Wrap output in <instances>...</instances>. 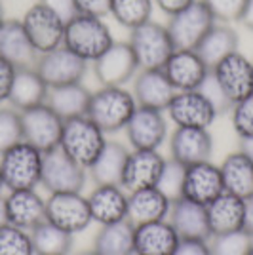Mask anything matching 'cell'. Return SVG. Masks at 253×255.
Segmentation results:
<instances>
[{"instance_id": "f35d334b", "label": "cell", "mask_w": 253, "mask_h": 255, "mask_svg": "<svg viewBox=\"0 0 253 255\" xmlns=\"http://www.w3.org/2000/svg\"><path fill=\"white\" fill-rule=\"evenodd\" d=\"M183 181H185V166H181L175 160L168 158L156 187L168 196L171 202H175V200L183 198Z\"/></svg>"}, {"instance_id": "ac0fdd59", "label": "cell", "mask_w": 253, "mask_h": 255, "mask_svg": "<svg viewBox=\"0 0 253 255\" xmlns=\"http://www.w3.org/2000/svg\"><path fill=\"white\" fill-rule=\"evenodd\" d=\"M166 160L168 158L162 156L158 150H129L120 185L127 192L156 187Z\"/></svg>"}, {"instance_id": "f5cc1de1", "label": "cell", "mask_w": 253, "mask_h": 255, "mask_svg": "<svg viewBox=\"0 0 253 255\" xmlns=\"http://www.w3.org/2000/svg\"><path fill=\"white\" fill-rule=\"evenodd\" d=\"M76 255H99V254L94 252V250H84V252H78Z\"/></svg>"}, {"instance_id": "60d3db41", "label": "cell", "mask_w": 253, "mask_h": 255, "mask_svg": "<svg viewBox=\"0 0 253 255\" xmlns=\"http://www.w3.org/2000/svg\"><path fill=\"white\" fill-rule=\"evenodd\" d=\"M202 2L211 11V15L215 17V21L232 23V21H240L248 0H202Z\"/></svg>"}, {"instance_id": "ee69618b", "label": "cell", "mask_w": 253, "mask_h": 255, "mask_svg": "<svg viewBox=\"0 0 253 255\" xmlns=\"http://www.w3.org/2000/svg\"><path fill=\"white\" fill-rule=\"evenodd\" d=\"M48 10H52L57 17H61L65 23L71 21L74 15H78L76 2L74 0H38Z\"/></svg>"}, {"instance_id": "52a82bcc", "label": "cell", "mask_w": 253, "mask_h": 255, "mask_svg": "<svg viewBox=\"0 0 253 255\" xmlns=\"http://www.w3.org/2000/svg\"><path fill=\"white\" fill-rule=\"evenodd\" d=\"M46 221L73 236L84 233L94 223L88 196L82 192H52L46 198Z\"/></svg>"}, {"instance_id": "3957f363", "label": "cell", "mask_w": 253, "mask_h": 255, "mask_svg": "<svg viewBox=\"0 0 253 255\" xmlns=\"http://www.w3.org/2000/svg\"><path fill=\"white\" fill-rule=\"evenodd\" d=\"M113 42L115 36L103 17L78 13L65 25L63 46L88 63H94Z\"/></svg>"}, {"instance_id": "816d5d0a", "label": "cell", "mask_w": 253, "mask_h": 255, "mask_svg": "<svg viewBox=\"0 0 253 255\" xmlns=\"http://www.w3.org/2000/svg\"><path fill=\"white\" fill-rule=\"evenodd\" d=\"M6 223H8V219H6V204H4V196L0 194V227Z\"/></svg>"}, {"instance_id": "d4e9b609", "label": "cell", "mask_w": 253, "mask_h": 255, "mask_svg": "<svg viewBox=\"0 0 253 255\" xmlns=\"http://www.w3.org/2000/svg\"><path fill=\"white\" fill-rule=\"evenodd\" d=\"M206 212L211 236L246 229V200L236 194L221 192L206 206Z\"/></svg>"}, {"instance_id": "f907efd6", "label": "cell", "mask_w": 253, "mask_h": 255, "mask_svg": "<svg viewBox=\"0 0 253 255\" xmlns=\"http://www.w3.org/2000/svg\"><path fill=\"white\" fill-rule=\"evenodd\" d=\"M240 150H242V152H246L250 158H253V137L240 139Z\"/></svg>"}, {"instance_id": "8fae6325", "label": "cell", "mask_w": 253, "mask_h": 255, "mask_svg": "<svg viewBox=\"0 0 253 255\" xmlns=\"http://www.w3.org/2000/svg\"><path fill=\"white\" fill-rule=\"evenodd\" d=\"M213 25H215V17L211 15V11L206 8L202 0H196L185 10L171 15L169 21L166 23V29L175 48L196 50V46Z\"/></svg>"}, {"instance_id": "7c38bea8", "label": "cell", "mask_w": 253, "mask_h": 255, "mask_svg": "<svg viewBox=\"0 0 253 255\" xmlns=\"http://www.w3.org/2000/svg\"><path fill=\"white\" fill-rule=\"evenodd\" d=\"M90 65L101 86H126L139 71L137 57L124 40H115Z\"/></svg>"}, {"instance_id": "83f0119b", "label": "cell", "mask_w": 253, "mask_h": 255, "mask_svg": "<svg viewBox=\"0 0 253 255\" xmlns=\"http://www.w3.org/2000/svg\"><path fill=\"white\" fill-rule=\"evenodd\" d=\"M48 92H50V88L44 82L42 76L38 75L34 65L32 67H17L8 103L17 111H25V109L46 103Z\"/></svg>"}, {"instance_id": "f1b7e54d", "label": "cell", "mask_w": 253, "mask_h": 255, "mask_svg": "<svg viewBox=\"0 0 253 255\" xmlns=\"http://www.w3.org/2000/svg\"><path fill=\"white\" fill-rule=\"evenodd\" d=\"M225 191L236 194L244 200L253 196V158L242 150H234L227 154L219 164Z\"/></svg>"}, {"instance_id": "74e56055", "label": "cell", "mask_w": 253, "mask_h": 255, "mask_svg": "<svg viewBox=\"0 0 253 255\" xmlns=\"http://www.w3.org/2000/svg\"><path fill=\"white\" fill-rule=\"evenodd\" d=\"M23 141L21 113L13 107H0V152Z\"/></svg>"}, {"instance_id": "6da1fadb", "label": "cell", "mask_w": 253, "mask_h": 255, "mask_svg": "<svg viewBox=\"0 0 253 255\" xmlns=\"http://www.w3.org/2000/svg\"><path fill=\"white\" fill-rule=\"evenodd\" d=\"M137 109V101L126 86H101L92 92L86 115L107 135L122 131Z\"/></svg>"}, {"instance_id": "8d00e7d4", "label": "cell", "mask_w": 253, "mask_h": 255, "mask_svg": "<svg viewBox=\"0 0 253 255\" xmlns=\"http://www.w3.org/2000/svg\"><path fill=\"white\" fill-rule=\"evenodd\" d=\"M0 255H36L31 233L6 223L0 227Z\"/></svg>"}, {"instance_id": "7402d4cb", "label": "cell", "mask_w": 253, "mask_h": 255, "mask_svg": "<svg viewBox=\"0 0 253 255\" xmlns=\"http://www.w3.org/2000/svg\"><path fill=\"white\" fill-rule=\"evenodd\" d=\"M92 219L97 225H111L127 217V191L122 185H95L88 194Z\"/></svg>"}, {"instance_id": "681fc988", "label": "cell", "mask_w": 253, "mask_h": 255, "mask_svg": "<svg viewBox=\"0 0 253 255\" xmlns=\"http://www.w3.org/2000/svg\"><path fill=\"white\" fill-rule=\"evenodd\" d=\"M246 231L253 236V196L246 200Z\"/></svg>"}, {"instance_id": "30bf717a", "label": "cell", "mask_w": 253, "mask_h": 255, "mask_svg": "<svg viewBox=\"0 0 253 255\" xmlns=\"http://www.w3.org/2000/svg\"><path fill=\"white\" fill-rule=\"evenodd\" d=\"M88 181V170L69 158L63 150L53 149L44 152L42 160V185L50 192H82Z\"/></svg>"}, {"instance_id": "277c9868", "label": "cell", "mask_w": 253, "mask_h": 255, "mask_svg": "<svg viewBox=\"0 0 253 255\" xmlns=\"http://www.w3.org/2000/svg\"><path fill=\"white\" fill-rule=\"evenodd\" d=\"M42 160L44 152L27 141H19L0 152V171L4 187L8 191L36 189L42 179Z\"/></svg>"}, {"instance_id": "7dc6e473", "label": "cell", "mask_w": 253, "mask_h": 255, "mask_svg": "<svg viewBox=\"0 0 253 255\" xmlns=\"http://www.w3.org/2000/svg\"><path fill=\"white\" fill-rule=\"evenodd\" d=\"M192 2H196V0H152V4H154L160 11H164L168 17L175 15L177 11L185 10Z\"/></svg>"}, {"instance_id": "ab89813d", "label": "cell", "mask_w": 253, "mask_h": 255, "mask_svg": "<svg viewBox=\"0 0 253 255\" xmlns=\"http://www.w3.org/2000/svg\"><path fill=\"white\" fill-rule=\"evenodd\" d=\"M231 124L240 139L253 137V92L232 105Z\"/></svg>"}, {"instance_id": "d590c367", "label": "cell", "mask_w": 253, "mask_h": 255, "mask_svg": "<svg viewBox=\"0 0 253 255\" xmlns=\"http://www.w3.org/2000/svg\"><path fill=\"white\" fill-rule=\"evenodd\" d=\"M253 246V236L246 229L211 236V255H246Z\"/></svg>"}, {"instance_id": "f546056e", "label": "cell", "mask_w": 253, "mask_h": 255, "mask_svg": "<svg viewBox=\"0 0 253 255\" xmlns=\"http://www.w3.org/2000/svg\"><path fill=\"white\" fill-rule=\"evenodd\" d=\"M127 149L120 141H107L101 154L95 158V162L88 168V175L95 185H120L122 171L126 166Z\"/></svg>"}, {"instance_id": "11a10c76", "label": "cell", "mask_w": 253, "mask_h": 255, "mask_svg": "<svg viewBox=\"0 0 253 255\" xmlns=\"http://www.w3.org/2000/svg\"><path fill=\"white\" fill-rule=\"evenodd\" d=\"M6 187H4V179H2V171H0V194H2V191H4Z\"/></svg>"}, {"instance_id": "484cf974", "label": "cell", "mask_w": 253, "mask_h": 255, "mask_svg": "<svg viewBox=\"0 0 253 255\" xmlns=\"http://www.w3.org/2000/svg\"><path fill=\"white\" fill-rule=\"evenodd\" d=\"M0 57L13 67H32L38 53L32 48L21 19H4L0 23Z\"/></svg>"}, {"instance_id": "5bb4252c", "label": "cell", "mask_w": 253, "mask_h": 255, "mask_svg": "<svg viewBox=\"0 0 253 255\" xmlns=\"http://www.w3.org/2000/svg\"><path fill=\"white\" fill-rule=\"evenodd\" d=\"M166 117L177 128L210 129V126L219 115L215 107L210 103V99L200 90H189V92H177L173 96L166 109Z\"/></svg>"}, {"instance_id": "e0dca14e", "label": "cell", "mask_w": 253, "mask_h": 255, "mask_svg": "<svg viewBox=\"0 0 253 255\" xmlns=\"http://www.w3.org/2000/svg\"><path fill=\"white\" fill-rule=\"evenodd\" d=\"M169 158L181 166H192L211 160L213 135L206 128H177L169 133Z\"/></svg>"}, {"instance_id": "ba28073f", "label": "cell", "mask_w": 253, "mask_h": 255, "mask_svg": "<svg viewBox=\"0 0 253 255\" xmlns=\"http://www.w3.org/2000/svg\"><path fill=\"white\" fill-rule=\"evenodd\" d=\"M34 69L44 78L48 88H57V86L84 82L90 63L73 53L69 48L59 46L50 52L40 53L36 57Z\"/></svg>"}, {"instance_id": "ffe728a7", "label": "cell", "mask_w": 253, "mask_h": 255, "mask_svg": "<svg viewBox=\"0 0 253 255\" xmlns=\"http://www.w3.org/2000/svg\"><path fill=\"white\" fill-rule=\"evenodd\" d=\"M4 204L8 223L23 231H32L46 219V198H42L36 189L10 191L4 196Z\"/></svg>"}, {"instance_id": "4316f807", "label": "cell", "mask_w": 253, "mask_h": 255, "mask_svg": "<svg viewBox=\"0 0 253 255\" xmlns=\"http://www.w3.org/2000/svg\"><path fill=\"white\" fill-rule=\"evenodd\" d=\"M168 219L181 238H200V240L211 238L208 212H206L204 204L179 198V200L171 202Z\"/></svg>"}, {"instance_id": "e575fe53", "label": "cell", "mask_w": 253, "mask_h": 255, "mask_svg": "<svg viewBox=\"0 0 253 255\" xmlns=\"http://www.w3.org/2000/svg\"><path fill=\"white\" fill-rule=\"evenodd\" d=\"M152 0H111V15L127 31L152 19Z\"/></svg>"}, {"instance_id": "836d02e7", "label": "cell", "mask_w": 253, "mask_h": 255, "mask_svg": "<svg viewBox=\"0 0 253 255\" xmlns=\"http://www.w3.org/2000/svg\"><path fill=\"white\" fill-rule=\"evenodd\" d=\"M29 233L36 255H69L73 252V234L65 233L63 229L55 227L46 219Z\"/></svg>"}, {"instance_id": "4dcf8cb0", "label": "cell", "mask_w": 253, "mask_h": 255, "mask_svg": "<svg viewBox=\"0 0 253 255\" xmlns=\"http://www.w3.org/2000/svg\"><path fill=\"white\" fill-rule=\"evenodd\" d=\"M238 46H240V38H238V32L231 27V23L215 21V25L206 32V36L196 46V52L200 53V57L211 69L227 55L238 52Z\"/></svg>"}, {"instance_id": "9f6ffc18", "label": "cell", "mask_w": 253, "mask_h": 255, "mask_svg": "<svg viewBox=\"0 0 253 255\" xmlns=\"http://www.w3.org/2000/svg\"><path fill=\"white\" fill-rule=\"evenodd\" d=\"M246 255H253V246H252V250H250V252H248Z\"/></svg>"}, {"instance_id": "7a4b0ae2", "label": "cell", "mask_w": 253, "mask_h": 255, "mask_svg": "<svg viewBox=\"0 0 253 255\" xmlns=\"http://www.w3.org/2000/svg\"><path fill=\"white\" fill-rule=\"evenodd\" d=\"M107 133L88 115L63 122L59 149L82 168H90L107 145Z\"/></svg>"}, {"instance_id": "db71d44e", "label": "cell", "mask_w": 253, "mask_h": 255, "mask_svg": "<svg viewBox=\"0 0 253 255\" xmlns=\"http://www.w3.org/2000/svg\"><path fill=\"white\" fill-rule=\"evenodd\" d=\"M6 17H4V6H2V0H0V23L4 21Z\"/></svg>"}, {"instance_id": "7bdbcfd3", "label": "cell", "mask_w": 253, "mask_h": 255, "mask_svg": "<svg viewBox=\"0 0 253 255\" xmlns=\"http://www.w3.org/2000/svg\"><path fill=\"white\" fill-rule=\"evenodd\" d=\"M173 255H211L210 240L200 238H181Z\"/></svg>"}, {"instance_id": "9a60e30c", "label": "cell", "mask_w": 253, "mask_h": 255, "mask_svg": "<svg viewBox=\"0 0 253 255\" xmlns=\"http://www.w3.org/2000/svg\"><path fill=\"white\" fill-rule=\"evenodd\" d=\"M211 75L232 105L253 92V61L240 50L213 65Z\"/></svg>"}, {"instance_id": "d6a6232c", "label": "cell", "mask_w": 253, "mask_h": 255, "mask_svg": "<svg viewBox=\"0 0 253 255\" xmlns=\"http://www.w3.org/2000/svg\"><path fill=\"white\" fill-rule=\"evenodd\" d=\"M135 227L127 219L118 223L103 225L94 238V252L99 255H135L133 250Z\"/></svg>"}, {"instance_id": "cb8c5ba5", "label": "cell", "mask_w": 253, "mask_h": 255, "mask_svg": "<svg viewBox=\"0 0 253 255\" xmlns=\"http://www.w3.org/2000/svg\"><path fill=\"white\" fill-rule=\"evenodd\" d=\"M171 200L158 187H147L127 192V221L137 227L152 221H164L169 217Z\"/></svg>"}, {"instance_id": "f6af8a7d", "label": "cell", "mask_w": 253, "mask_h": 255, "mask_svg": "<svg viewBox=\"0 0 253 255\" xmlns=\"http://www.w3.org/2000/svg\"><path fill=\"white\" fill-rule=\"evenodd\" d=\"M78 13L94 15V17H105L111 11V0H74Z\"/></svg>"}, {"instance_id": "1f68e13d", "label": "cell", "mask_w": 253, "mask_h": 255, "mask_svg": "<svg viewBox=\"0 0 253 255\" xmlns=\"http://www.w3.org/2000/svg\"><path fill=\"white\" fill-rule=\"evenodd\" d=\"M90 97H92V92L86 88L84 82H76V84L50 88L46 103L63 120H69V118L86 115Z\"/></svg>"}, {"instance_id": "b9f144b4", "label": "cell", "mask_w": 253, "mask_h": 255, "mask_svg": "<svg viewBox=\"0 0 253 255\" xmlns=\"http://www.w3.org/2000/svg\"><path fill=\"white\" fill-rule=\"evenodd\" d=\"M204 96L210 99V103L213 107H215V111H217V115H223V113H231L232 109V103L231 99L225 96V92L221 90V86L215 82V78H213V75H208V78L204 80V84L198 88Z\"/></svg>"}, {"instance_id": "8992f818", "label": "cell", "mask_w": 253, "mask_h": 255, "mask_svg": "<svg viewBox=\"0 0 253 255\" xmlns=\"http://www.w3.org/2000/svg\"><path fill=\"white\" fill-rule=\"evenodd\" d=\"M124 131L131 150H158L169 137L166 111L137 105Z\"/></svg>"}, {"instance_id": "603a6c76", "label": "cell", "mask_w": 253, "mask_h": 255, "mask_svg": "<svg viewBox=\"0 0 253 255\" xmlns=\"http://www.w3.org/2000/svg\"><path fill=\"white\" fill-rule=\"evenodd\" d=\"M179 242L181 236L169 219L137 225L133 231L135 255H173Z\"/></svg>"}, {"instance_id": "5b68a950", "label": "cell", "mask_w": 253, "mask_h": 255, "mask_svg": "<svg viewBox=\"0 0 253 255\" xmlns=\"http://www.w3.org/2000/svg\"><path fill=\"white\" fill-rule=\"evenodd\" d=\"M127 42L137 57L139 69H162L175 50L166 25L152 19L129 31Z\"/></svg>"}, {"instance_id": "44dd1931", "label": "cell", "mask_w": 253, "mask_h": 255, "mask_svg": "<svg viewBox=\"0 0 253 255\" xmlns=\"http://www.w3.org/2000/svg\"><path fill=\"white\" fill-rule=\"evenodd\" d=\"M131 94L139 107L166 111L177 92L162 69H139L137 75L133 76Z\"/></svg>"}, {"instance_id": "bcb514c9", "label": "cell", "mask_w": 253, "mask_h": 255, "mask_svg": "<svg viewBox=\"0 0 253 255\" xmlns=\"http://www.w3.org/2000/svg\"><path fill=\"white\" fill-rule=\"evenodd\" d=\"M15 69H17V67H13L10 61H6V59L0 57V105L6 103L8 97H10V90H11V84H13Z\"/></svg>"}, {"instance_id": "9c48e42d", "label": "cell", "mask_w": 253, "mask_h": 255, "mask_svg": "<svg viewBox=\"0 0 253 255\" xmlns=\"http://www.w3.org/2000/svg\"><path fill=\"white\" fill-rule=\"evenodd\" d=\"M19 113H21L23 141L31 143L40 152H50L59 147L65 120L48 103L31 107Z\"/></svg>"}, {"instance_id": "c3c4849f", "label": "cell", "mask_w": 253, "mask_h": 255, "mask_svg": "<svg viewBox=\"0 0 253 255\" xmlns=\"http://www.w3.org/2000/svg\"><path fill=\"white\" fill-rule=\"evenodd\" d=\"M240 23H242L246 29L253 31V0H248V2H246V8H244V11H242Z\"/></svg>"}, {"instance_id": "d6986e66", "label": "cell", "mask_w": 253, "mask_h": 255, "mask_svg": "<svg viewBox=\"0 0 253 255\" xmlns=\"http://www.w3.org/2000/svg\"><path fill=\"white\" fill-rule=\"evenodd\" d=\"M221 192H225V185H223L221 170L217 164L206 160L185 168L183 198L208 206Z\"/></svg>"}, {"instance_id": "4fadbf2b", "label": "cell", "mask_w": 253, "mask_h": 255, "mask_svg": "<svg viewBox=\"0 0 253 255\" xmlns=\"http://www.w3.org/2000/svg\"><path fill=\"white\" fill-rule=\"evenodd\" d=\"M21 25L38 55L63 46L67 23L40 2L32 4L31 8L23 13Z\"/></svg>"}, {"instance_id": "2e32d148", "label": "cell", "mask_w": 253, "mask_h": 255, "mask_svg": "<svg viewBox=\"0 0 253 255\" xmlns=\"http://www.w3.org/2000/svg\"><path fill=\"white\" fill-rule=\"evenodd\" d=\"M162 71L166 73L175 92H189V90H198L204 84L211 69L196 50L175 48L166 65L162 67Z\"/></svg>"}]
</instances>
